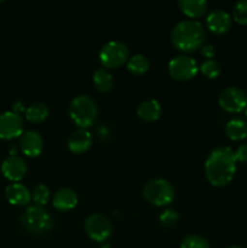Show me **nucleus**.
I'll return each mask as SVG.
<instances>
[{
	"instance_id": "f257e3e1",
	"label": "nucleus",
	"mask_w": 247,
	"mask_h": 248,
	"mask_svg": "<svg viewBox=\"0 0 247 248\" xmlns=\"http://www.w3.org/2000/svg\"><path fill=\"white\" fill-rule=\"evenodd\" d=\"M236 162L232 148H216L208 154L205 161L206 178L213 186H227L236 173Z\"/></svg>"
},
{
	"instance_id": "f03ea898",
	"label": "nucleus",
	"mask_w": 247,
	"mask_h": 248,
	"mask_svg": "<svg viewBox=\"0 0 247 248\" xmlns=\"http://www.w3.org/2000/svg\"><path fill=\"white\" fill-rule=\"evenodd\" d=\"M206 39L202 24L195 19L178 22L171 31V41L178 50L191 52L203 46Z\"/></svg>"
},
{
	"instance_id": "7ed1b4c3",
	"label": "nucleus",
	"mask_w": 247,
	"mask_h": 248,
	"mask_svg": "<svg viewBox=\"0 0 247 248\" xmlns=\"http://www.w3.org/2000/svg\"><path fill=\"white\" fill-rule=\"evenodd\" d=\"M68 114L73 123L79 128H87L93 125L98 115V107L96 102L87 94H79L70 101Z\"/></svg>"
},
{
	"instance_id": "20e7f679",
	"label": "nucleus",
	"mask_w": 247,
	"mask_h": 248,
	"mask_svg": "<svg viewBox=\"0 0 247 248\" xmlns=\"http://www.w3.org/2000/svg\"><path fill=\"white\" fill-rule=\"evenodd\" d=\"M21 224L24 229L35 236H43L53 228V218L45 207L28 206L21 216Z\"/></svg>"
},
{
	"instance_id": "39448f33",
	"label": "nucleus",
	"mask_w": 247,
	"mask_h": 248,
	"mask_svg": "<svg viewBox=\"0 0 247 248\" xmlns=\"http://www.w3.org/2000/svg\"><path fill=\"white\" fill-rule=\"evenodd\" d=\"M145 200L154 206H167L173 201L174 189L169 181L164 178H153L143 188Z\"/></svg>"
},
{
	"instance_id": "423d86ee",
	"label": "nucleus",
	"mask_w": 247,
	"mask_h": 248,
	"mask_svg": "<svg viewBox=\"0 0 247 248\" xmlns=\"http://www.w3.org/2000/svg\"><path fill=\"white\" fill-rule=\"evenodd\" d=\"M130 58V50L127 45L121 41L111 40L102 46L99 51V61L103 68L115 69L125 64Z\"/></svg>"
},
{
	"instance_id": "0eeeda50",
	"label": "nucleus",
	"mask_w": 247,
	"mask_h": 248,
	"mask_svg": "<svg viewBox=\"0 0 247 248\" xmlns=\"http://www.w3.org/2000/svg\"><path fill=\"white\" fill-rule=\"evenodd\" d=\"M85 232L87 236L96 242H104L113 232V224L102 213H92L85 219Z\"/></svg>"
},
{
	"instance_id": "6e6552de",
	"label": "nucleus",
	"mask_w": 247,
	"mask_h": 248,
	"mask_svg": "<svg viewBox=\"0 0 247 248\" xmlns=\"http://www.w3.org/2000/svg\"><path fill=\"white\" fill-rule=\"evenodd\" d=\"M199 72V65L193 57L188 55H179L172 58L169 63V73L174 80L188 81L193 79Z\"/></svg>"
},
{
	"instance_id": "1a4fd4ad",
	"label": "nucleus",
	"mask_w": 247,
	"mask_h": 248,
	"mask_svg": "<svg viewBox=\"0 0 247 248\" xmlns=\"http://www.w3.org/2000/svg\"><path fill=\"white\" fill-rule=\"evenodd\" d=\"M218 103L228 113H240L247 108V93L239 87H227L220 92Z\"/></svg>"
},
{
	"instance_id": "9d476101",
	"label": "nucleus",
	"mask_w": 247,
	"mask_h": 248,
	"mask_svg": "<svg viewBox=\"0 0 247 248\" xmlns=\"http://www.w3.org/2000/svg\"><path fill=\"white\" fill-rule=\"evenodd\" d=\"M24 132V121L19 114L5 111L0 114V140H11Z\"/></svg>"
},
{
	"instance_id": "9b49d317",
	"label": "nucleus",
	"mask_w": 247,
	"mask_h": 248,
	"mask_svg": "<svg viewBox=\"0 0 247 248\" xmlns=\"http://www.w3.org/2000/svg\"><path fill=\"white\" fill-rule=\"evenodd\" d=\"M28 166L23 157L18 155H9L5 157L1 164V173L6 179L12 183H19V181L26 177Z\"/></svg>"
},
{
	"instance_id": "f8f14e48",
	"label": "nucleus",
	"mask_w": 247,
	"mask_h": 248,
	"mask_svg": "<svg viewBox=\"0 0 247 248\" xmlns=\"http://www.w3.org/2000/svg\"><path fill=\"white\" fill-rule=\"evenodd\" d=\"M19 148L28 157H36L43 153L44 140L36 131H24L19 138Z\"/></svg>"
},
{
	"instance_id": "ddd939ff",
	"label": "nucleus",
	"mask_w": 247,
	"mask_h": 248,
	"mask_svg": "<svg viewBox=\"0 0 247 248\" xmlns=\"http://www.w3.org/2000/svg\"><path fill=\"white\" fill-rule=\"evenodd\" d=\"M206 24L212 33L224 34L232 27V17L224 10L216 9L207 15Z\"/></svg>"
},
{
	"instance_id": "4468645a",
	"label": "nucleus",
	"mask_w": 247,
	"mask_h": 248,
	"mask_svg": "<svg viewBox=\"0 0 247 248\" xmlns=\"http://www.w3.org/2000/svg\"><path fill=\"white\" fill-rule=\"evenodd\" d=\"M68 149L74 154H82L92 145V135L89 130L77 128L73 131L67 140Z\"/></svg>"
},
{
	"instance_id": "2eb2a0df",
	"label": "nucleus",
	"mask_w": 247,
	"mask_h": 248,
	"mask_svg": "<svg viewBox=\"0 0 247 248\" xmlns=\"http://www.w3.org/2000/svg\"><path fill=\"white\" fill-rule=\"evenodd\" d=\"M5 196L14 206H27L31 200V193L22 183L9 184L5 189Z\"/></svg>"
},
{
	"instance_id": "dca6fc26",
	"label": "nucleus",
	"mask_w": 247,
	"mask_h": 248,
	"mask_svg": "<svg viewBox=\"0 0 247 248\" xmlns=\"http://www.w3.org/2000/svg\"><path fill=\"white\" fill-rule=\"evenodd\" d=\"M77 203V194L72 188H61L52 198L53 207L61 212L73 210Z\"/></svg>"
},
{
	"instance_id": "f3484780",
	"label": "nucleus",
	"mask_w": 247,
	"mask_h": 248,
	"mask_svg": "<svg viewBox=\"0 0 247 248\" xmlns=\"http://www.w3.org/2000/svg\"><path fill=\"white\" fill-rule=\"evenodd\" d=\"M137 115L147 123L156 121L161 115V106L156 99H145L137 107Z\"/></svg>"
},
{
	"instance_id": "a211bd4d",
	"label": "nucleus",
	"mask_w": 247,
	"mask_h": 248,
	"mask_svg": "<svg viewBox=\"0 0 247 248\" xmlns=\"http://www.w3.org/2000/svg\"><path fill=\"white\" fill-rule=\"evenodd\" d=\"M181 11L189 18H199L207 12L208 4L205 0H179Z\"/></svg>"
},
{
	"instance_id": "6ab92c4d",
	"label": "nucleus",
	"mask_w": 247,
	"mask_h": 248,
	"mask_svg": "<svg viewBox=\"0 0 247 248\" xmlns=\"http://www.w3.org/2000/svg\"><path fill=\"white\" fill-rule=\"evenodd\" d=\"M225 133L232 140H241L247 137V121L241 119H232L225 125Z\"/></svg>"
},
{
	"instance_id": "aec40b11",
	"label": "nucleus",
	"mask_w": 247,
	"mask_h": 248,
	"mask_svg": "<svg viewBox=\"0 0 247 248\" xmlns=\"http://www.w3.org/2000/svg\"><path fill=\"white\" fill-rule=\"evenodd\" d=\"M48 113H50V110H48V107L45 103L34 102L26 109V119L29 123L33 124L43 123L47 119Z\"/></svg>"
},
{
	"instance_id": "412c9836",
	"label": "nucleus",
	"mask_w": 247,
	"mask_h": 248,
	"mask_svg": "<svg viewBox=\"0 0 247 248\" xmlns=\"http://www.w3.org/2000/svg\"><path fill=\"white\" fill-rule=\"evenodd\" d=\"M93 84L99 92H108L114 86V78L106 68H98L93 73Z\"/></svg>"
},
{
	"instance_id": "4be33fe9",
	"label": "nucleus",
	"mask_w": 247,
	"mask_h": 248,
	"mask_svg": "<svg viewBox=\"0 0 247 248\" xmlns=\"http://www.w3.org/2000/svg\"><path fill=\"white\" fill-rule=\"evenodd\" d=\"M150 68V62L144 55L137 53L128 58L127 61V69L128 72L135 75H142L147 73Z\"/></svg>"
},
{
	"instance_id": "5701e85b",
	"label": "nucleus",
	"mask_w": 247,
	"mask_h": 248,
	"mask_svg": "<svg viewBox=\"0 0 247 248\" xmlns=\"http://www.w3.org/2000/svg\"><path fill=\"white\" fill-rule=\"evenodd\" d=\"M50 196H51V191L50 188L45 184H39L34 188V190L31 191V200L33 202L35 203L36 206H44L50 200Z\"/></svg>"
},
{
	"instance_id": "b1692460",
	"label": "nucleus",
	"mask_w": 247,
	"mask_h": 248,
	"mask_svg": "<svg viewBox=\"0 0 247 248\" xmlns=\"http://www.w3.org/2000/svg\"><path fill=\"white\" fill-rule=\"evenodd\" d=\"M199 69L208 79H216L220 74V72H222L220 64L216 60H205L201 63Z\"/></svg>"
},
{
	"instance_id": "393cba45",
	"label": "nucleus",
	"mask_w": 247,
	"mask_h": 248,
	"mask_svg": "<svg viewBox=\"0 0 247 248\" xmlns=\"http://www.w3.org/2000/svg\"><path fill=\"white\" fill-rule=\"evenodd\" d=\"M232 18L242 26H247V0L237 1L232 7Z\"/></svg>"
},
{
	"instance_id": "a878e982",
	"label": "nucleus",
	"mask_w": 247,
	"mask_h": 248,
	"mask_svg": "<svg viewBox=\"0 0 247 248\" xmlns=\"http://www.w3.org/2000/svg\"><path fill=\"white\" fill-rule=\"evenodd\" d=\"M181 248H210L207 240L199 235H188L181 242Z\"/></svg>"
},
{
	"instance_id": "bb28decb",
	"label": "nucleus",
	"mask_w": 247,
	"mask_h": 248,
	"mask_svg": "<svg viewBox=\"0 0 247 248\" xmlns=\"http://www.w3.org/2000/svg\"><path fill=\"white\" fill-rule=\"evenodd\" d=\"M160 223L165 227H172L179 220V215L173 208H167L159 216Z\"/></svg>"
},
{
	"instance_id": "cd10ccee",
	"label": "nucleus",
	"mask_w": 247,
	"mask_h": 248,
	"mask_svg": "<svg viewBox=\"0 0 247 248\" xmlns=\"http://www.w3.org/2000/svg\"><path fill=\"white\" fill-rule=\"evenodd\" d=\"M235 153V157H236V161L239 162H247V143L246 144H241L236 149Z\"/></svg>"
},
{
	"instance_id": "c85d7f7f",
	"label": "nucleus",
	"mask_w": 247,
	"mask_h": 248,
	"mask_svg": "<svg viewBox=\"0 0 247 248\" xmlns=\"http://www.w3.org/2000/svg\"><path fill=\"white\" fill-rule=\"evenodd\" d=\"M201 55L206 58V60H213L216 56V48L213 45H203L201 47Z\"/></svg>"
},
{
	"instance_id": "c756f323",
	"label": "nucleus",
	"mask_w": 247,
	"mask_h": 248,
	"mask_svg": "<svg viewBox=\"0 0 247 248\" xmlns=\"http://www.w3.org/2000/svg\"><path fill=\"white\" fill-rule=\"evenodd\" d=\"M23 110H24V106H23V103H22L21 101L14 103V107H12V111H14V113L19 114L21 111H23Z\"/></svg>"
},
{
	"instance_id": "7c9ffc66",
	"label": "nucleus",
	"mask_w": 247,
	"mask_h": 248,
	"mask_svg": "<svg viewBox=\"0 0 247 248\" xmlns=\"http://www.w3.org/2000/svg\"><path fill=\"white\" fill-rule=\"evenodd\" d=\"M18 154V145L17 144H11L9 147V155H17Z\"/></svg>"
},
{
	"instance_id": "2f4dec72",
	"label": "nucleus",
	"mask_w": 247,
	"mask_h": 248,
	"mask_svg": "<svg viewBox=\"0 0 247 248\" xmlns=\"http://www.w3.org/2000/svg\"><path fill=\"white\" fill-rule=\"evenodd\" d=\"M228 248H244V247H240V246H232V247H228Z\"/></svg>"
},
{
	"instance_id": "473e14b6",
	"label": "nucleus",
	"mask_w": 247,
	"mask_h": 248,
	"mask_svg": "<svg viewBox=\"0 0 247 248\" xmlns=\"http://www.w3.org/2000/svg\"><path fill=\"white\" fill-rule=\"evenodd\" d=\"M246 118H247V108H246Z\"/></svg>"
}]
</instances>
